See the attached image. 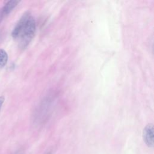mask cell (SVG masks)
<instances>
[{"label":"cell","instance_id":"3957f363","mask_svg":"<svg viewBox=\"0 0 154 154\" xmlns=\"http://www.w3.org/2000/svg\"><path fill=\"white\" fill-rule=\"evenodd\" d=\"M19 2L20 1L16 0L8 1L0 8V24L5 17L7 16L17 5Z\"/></svg>","mask_w":154,"mask_h":154},{"label":"cell","instance_id":"7a4b0ae2","mask_svg":"<svg viewBox=\"0 0 154 154\" xmlns=\"http://www.w3.org/2000/svg\"><path fill=\"white\" fill-rule=\"evenodd\" d=\"M143 139L144 143L149 147H153L154 145V129L152 123L147 125L143 131Z\"/></svg>","mask_w":154,"mask_h":154},{"label":"cell","instance_id":"5b68a950","mask_svg":"<svg viewBox=\"0 0 154 154\" xmlns=\"http://www.w3.org/2000/svg\"><path fill=\"white\" fill-rule=\"evenodd\" d=\"M4 101H5V97L3 96H0V111Z\"/></svg>","mask_w":154,"mask_h":154},{"label":"cell","instance_id":"8992f818","mask_svg":"<svg viewBox=\"0 0 154 154\" xmlns=\"http://www.w3.org/2000/svg\"><path fill=\"white\" fill-rule=\"evenodd\" d=\"M15 154H20V153H19V152H16V153H15Z\"/></svg>","mask_w":154,"mask_h":154},{"label":"cell","instance_id":"277c9868","mask_svg":"<svg viewBox=\"0 0 154 154\" xmlns=\"http://www.w3.org/2000/svg\"><path fill=\"white\" fill-rule=\"evenodd\" d=\"M8 61V54L7 52L3 49H0V67H4Z\"/></svg>","mask_w":154,"mask_h":154},{"label":"cell","instance_id":"52a82bcc","mask_svg":"<svg viewBox=\"0 0 154 154\" xmlns=\"http://www.w3.org/2000/svg\"><path fill=\"white\" fill-rule=\"evenodd\" d=\"M46 154H51V153H47Z\"/></svg>","mask_w":154,"mask_h":154},{"label":"cell","instance_id":"6da1fadb","mask_svg":"<svg viewBox=\"0 0 154 154\" xmlns=\"http://www.w3.org/2000/svg\"><path fill=\"white\" fill-rule=\"evenodd\" d=\"M36 29L34 17L29 12L23 14L11 32L12 37L18 41L20 49L26 48L32 39Z\"/></svg>","mask_w":154,"mask_h":154}]
</instances>
